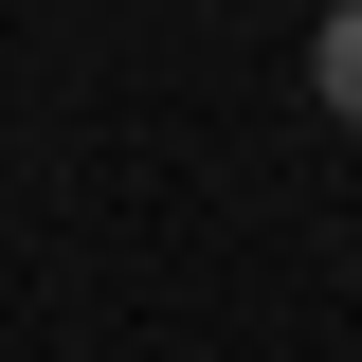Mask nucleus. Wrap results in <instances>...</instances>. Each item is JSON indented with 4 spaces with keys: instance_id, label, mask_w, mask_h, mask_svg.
Instances as JSON below:
<instances>
[{
    "instance_id": "1",
    "label": "nucleus",
    "mask_w": 362,
    "mask_h": 362,
    "mask_svg": "<svg viewBox=\"0 0 362 362\" xmlns=\"http://www.w3.org/2000/svg\"><path fill=\"white\" fill-rule=\"evenodd\" d=\"M308 90H326V127H362V0H326V37H308Z\"/></svg>"
}]
</instances>
